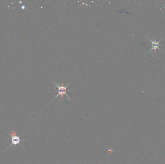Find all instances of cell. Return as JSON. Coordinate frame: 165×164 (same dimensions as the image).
<instances>
[{
	"mask_svg": "<svg viewBox=\"0 0 165 164\" xmlns=\"http://www.w3.org/2000/svg\"><path fill=\"white\" fill-rule=\"evenodd\" d=\"M71 82H70L69 84H68L66 86H64L63 85V84L62 83V85H59L57 84V83H56L55 82H54V83L55 84V85L57 87V89H58V94H57V95L56 96L55 98H57V97L59 96H61V99H63V95H66L68 97L69 99V100H72L71 98L69 97L68 95L67 94V92H69V91H72L73 90H71V89H67V87H68L70 84L71 83Z\"/></svg>",
	"mask_w": 165,
	"mask_h": 164,
	"instance_id": "6da1fadb",
	"label": "cell"
},
{
	"mask_svg": "<svg viewBox=\"0 0 165 164\" xmlns=\"http://www.w3.org/2000/svg\"><path fill=\"white\" fill-rule=\"evenodd\" d=\"M8 133H9V134L10 135V136H11V144L8 146V147L6 149V150H7L8 149H9L12 145H14L16 147L18 144H20L23 148H24V147L20 143V142L21 141H23V140L21 139L20 138V137H19L21 136V135H20L19 136H18L17 135V133H16V132H14V131H12L11 132H9Z\"/></svg>",
	"mask_w": 165,
	"mask_h": 164,
	"instance_id": "7a4b0ae2",
	"label": "cell"
},
{
	"mask_svg": "<svg viewBox=\"0 0 165 164\" xmlns=\"http://www.w3.org/2000/svg\"><path fill=\"white\" fill-rule=\"evenodd\" d=\"M163 38H164V37H163ZM148 38L149 40L151 42V43H152V48H151V49L150 50V51H149V52H148V54L150 53L151 52H152L153 51H154V52L156 53V49H158V50H160L161 52H162V51L161 50H160V49L159 48V46H161L162 45H160V44H159V43L161 42V40L163 38H162L161 39H160L159 42H157L156 40H154V41H153V40L150 39H149L148 37Z\"/></svg>",
	"mask_w": 165,
	"mask_h": 164,
	"instance_id": "3957f363",
	"label": "cell"
}]
</instances>
